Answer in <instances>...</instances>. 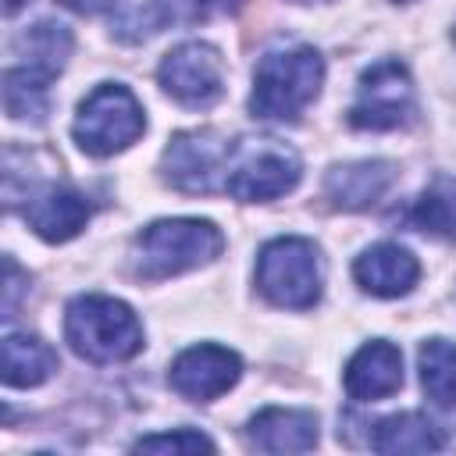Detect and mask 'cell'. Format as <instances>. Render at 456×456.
Returning a JSON list of instances; mask_svg holds the SVG:
<instances>
[{
    "instance_id": "6da1fadb",
    "label": "cell",
    "mask_w": 456,
    "mask_h": 456,
    "mask_svg": "<svg viewBox=\"0 0 456 456\" xmlns=\"http://www.w3.org/2000/svg\"><path fill=\"white\" fill-rule=\"evenodd\" d=\"M324 57L314 46L271 50L253 71L249 110L264 121H296L303 107L321 93Z\"/></svg>"
},
{
    "instance_id": "7a4b0ae2",
    "label": "cell",
    "mask_w": 456,
    "mask_h": 456,
    "mask_svg": "<svg viewBox=\"0 0 456 456\" xmlns=\"http://www.w3.org/2000/svg\"><path fill=\"white\" fill-rule=\"evenodd\" d=\"M64 338L89 363H121L142 349V324L114 296H78L68 303Z\"/></svg>"
},
{
    "instance_id": "3957f363",
    "label": "cell",
    "mask_w": 456,
    "mask_h": 456,
    "mask_svg": "<svg viewBox=\"0 0 456 456\" xmlns=\"http://www.w3.org/2000/svg\"><path fill=\"white\" fill-rule=\"evenodd\" d=\"M221 249H224L221 228L200 217L153 221L135 235L142 278H171V274L203 267L214 256H221Z\"/></svg>"
},
{
    "instance_id": "277c9868",
    "label": "cell",
    "mask_w": 456,
    "mask_h": 456,
    "mask_svg": "<svg viewBox=\"0 0 456 456\" xmlns=\"http://www.w3.org/2000/svg\"><path fill=\"white\" fill-rule=\"evenodd\" d=\"M321 253L310 239H271L256 256V289L285 310H310L321 299Z\"/></svg>"
},
{
    "instance_id": "5b68a950",
    "label": "cell",
    "mask_w": 456,
    "mask_h": 456,
    "mask_svg": "<svg viewBox=\"0 0 456 456\" xmlns=\"http://www.w3.org/2000/svg\"><path fill=\"white\" fill-rule=\"evenodd\" d=\"M146 128V114L142 103L132 96V89L118 86V82H103L96 86L75 114V142L89 153V157H110L121 153L125 146H132Z\"/></svg>"
},
{
    "instance_id": "8992f818",
    "label": "cell",
    "mask_w": 456,
    "mask_h": 456,
    "mask_svg": "<svg viewBox=\"0 0 456 456\" xmlns=\"http://www.w3.org/2000/svg\"><path fill=\"white\" fill-rule=\"evenodd\" d=\"M299 175H303V164L296 150L274 139H242L239 146H232L224 192L242 203H264L292 192Z\"/></svg>"
},
{
    "instance_id": "52a82bcc",
    "label": "cell",
    "mask_w": 456,
    "mask_h": 456,
    "mask_svg": "<svg viewBox=\"0 0 456 456\" xmlns=\"http://www.w3.org/2000/svg\"><path fill=\"white\" fill-rule=\"evenodd\" d=\"M413 114H417L413 82H410V71L399 61H378L360 75L356 100L349 107V125L353 128L388 132V128L410 125Z\"/></svg>"
},
{
    "instance_id": "ba28073f",
    "label": "cell",
    "mask_w": 456,
    "mask_h": 456,
    "mask_svg": "<svg viewBox=\"0 0 456 456\" xmlns=\"http://www.w3.org/2000/svg\"><path fill=\"white\" fill-rule=\"evenodd\" d=\"M160 89L192 110H203L224 96V61L210 43H182L157 68Z\"/></svg>"
},
{
    "instance_id": "9c48e42d",
    "label": "cell",
    "mask_w": 456,
    "mask_h": 456,
    "mask_svg": "<svg viewBox=\"0 0 456 456\" xmlns=\"http://www.w3.org/2000/svg\"><path fill=\"white\" fill-rule=\"evenodd\" d=\"M232 146L217 132H178L164 150V175L178 192H214L224 189Z\"/></svg>"
},
{
    "instance_id": "30bf717a",
    "label": "cell",
    "mask_w": 456,
    "mask_h": 456,
    "mask_svg": "<svg viewBox=\"0 0 456 456\" xmlns=\"http://www.w3.org/2000/svg\"><path fill=\"white\" fill-rule=\"evenodd\" d=\"M239 378H242L239 353L228 346H214V342L189 346L185 353H178V360L167 370L171 388L192 403H210V399L224 395Z\"/></svg>"
},
{
    "instance_id": "8fae6325",
    "label": "cell",
    "mask_w": 456,
    "mask_h": 456,
    "mask_svg": "<svg viewBox=\"0 0 456 456\" xmlns=\"http://www.w3.org/2000/svg\"><path fill=\"white\" fill-rule=\"evenodd\" d=\"M25 221L28 228L46 239V242H68L75 239L86 221H89V203L82 192H75L71 185H61V182H46L39 185L28 203H25Z\"/></svg>"
},
{
    "instance_id": "7c38bea8",
    "label": "cell",
    "mask_w": 456,
    "mask_h": 456,
    "mask_svg": "<svg viewBox=\"0 0 456 456\" xmlns=\"http://www.w3.org/2000/svg\"><path fill=\"white\" fill-rule=\"evenodd\" d=\"M342 385H346L349 399H356V403H374V399L392 395L403 385V353L385 338L360 346L353 353V360L346 363Z\"/></svg>"
},
{
    "instance_id": "4fadbf2b",
    "label": "cell",
    "mask_w": 456,
    "mask_h": 456,
    "mask_svg": "<svg viewBox=\"0 0 456 456\" xmlns=\"http://www.w3.org/2000/svg\"><path fill=\"white\" fill-rule=\"evenodd\" d=\"M353 278L363 292L392 299V296H406L413 289V281L420 278V264L410 249H403L395 242H378L356 256Z\"/></svg>"
},
{
    "instance_id": "5bb4252c",
    "label": "cell",
    "mask_w": 456,
    "mask_h": 456,
    "mask_svg": "<svg viewBox=\"0 0 456 456\" xmlns=\"http://www.w3.org/2000/svg\"><path fill=\"white\" fill-rule=\"evenodd\" d=\"M249 442L264 452H306L317 445V417L310 410L267 406L249 420Z\"/></svg>"
},
{
    "instance_id": "9a60e30c",
    "label": "cell",
    "mask_w": 456,
    "mask_h": 456,
    "mask_svg": "<svg viewBox=\"0 0 456 456\" xmlns=\"http://www.w3.org/2000/svg\"><path fill=\"white\" fill-rule=\"evenodd\" d=\"M395 171L385 160H356V164H338L328 171L324 192L328 200H335V207L342 210H363L370 203H378L388 185H392Z\"/></svg>"
},
{
    "instance_id": "2e32d148",
    "label": "cell",
    "mask_w": 456,
    "mask_h": 456,
    "mask_svg": "<svg viewBox=\"0 0 456 456\" xmlns=\"http://www.w3.org/2000/svg\"><path fill=\"white\" fill-rule=\"evenodd\" d=\"M0 370L7 388H36L57 370V353L36 335H7L0 342Z\"/></svg>"
},
{
    "instance_id": "e0dca14e",
    "label": "cell",
    "mask_w": 456,
    "mask_h": 456,
    "mask_svg": "<svg viewBox=\"0 0 456 456\" xmlns=\"http://www.w3.org/2000/svg\"><path fill=\"white\" fill-rule=\"evenodd\" d=\"M442 445H445L442 431L424 413L385 417L370 435V449L374 452H438Z\"/></svg>"
},
{
    "instance_id": "ac0fdd59",
    "label": "cell",
    "mask_w": 456,
    "mask_h": 456,
    "mask_svg": "<svg viewBox=\"0 0 456 456\" xmlns=\"http://www.w3.org/2000/svg\"><path fill=\"white\" fill-rule=\"evenodd\" d=\"M18 50L25 53L28 68H36V71L53 78L71 57V32L61 21H39L28 32L18 36Z\"/></svg>"
},
{
    "instance_id": "d6986e66",
    "label": "cell",
    "mask_w": 456,
    "mask_h": 456,
    "mask_svg": "<svg viewBox=\"0 0 456 456\" xmlns=\"http://www.w3.org/2000/svg\"><path fill=\"white\" fill-rule=\"evenodd\" d=\"M417 360H420V385L428 399H435L445 410H456V342L428 338Z\"/></svg>"
},
{
    "instance_id": "ffe728a7",
    "label": "cell",
    "mask_w": 456,
    "mask_h": 456,
    "mask_svg": "<svg viewBox=\"0 0 456 456\" xmlns=\"http://www.w3.org/2000/svg\"><path fill=\"white\" fill-rule=\"evenodd\" d=\"M46 89H50V75L21 64V68H7L4 75V107L11 118L25 121V118H43L46 114Z\"/></svg>"
},
{
    "instance_id": "44dd1931",
    "label": "cell",
    "mask_w": 456,
    "mask_h": 456,
    "mask_svg": "<svg viewBox=\"0 0 456 456\" xmlns=\"http://www.w3.org/2000/svg\"><path fill=\"white\" fill-rule=\"evenodd\" d=\"M406 221L428 235H456V185H438L424 192L406 214Z\"/></svg>"
},
{
    "instance_id": "7402d4cb",
    "label": "cell",
    "mask_w": 456,
    "mask_h": 456,
    "mask_svg": "<svg viewBox=\"0 0 456 456\" xmlns=\"http://www.w3.org/2000/svg\"><path fill=\"white\" fill-rule=\"evenodd\" d=\"M135 452H214V442L200 431H164V435H146L135 442Z\"/></svg>"
},
{
    "instance_id": "603a6c76",
    "label": "cell",
    "mask_w": 456,
    "mask_h": 456,
    "mask_svg": "<svg viewBox=\"0 0 456 456\" xmlns=\"http://www.w3.org/2000/svg\"><path fill=\"white\" fill-rule=\"evenodd\" d=\"M68 11H78V14H96L103 7H110V0H61Z\"/></svg>"
},
{
    "instance_id": "cb8c5ba5",
    "label": "cell",
    "mask_w": 456,
    "mask_h": 456,
    "mask_svg": "<svg viewBox=\"0 0 456 456\" xmlns=\"http://www.w3.org/2000/svg\"><path fill=\"white\" fill-rule=\"evenodd\" d=\"M28 0H4V7H7V14H18L21 7H25Z\"/></svg>"
},
{
    "instance_id": "d4e9b609",
    "label": "cell",
    "mask_w": 456,
    "mask_h": 456,
    "mask_svg": "<svg viewBox=\"0 0 456 456\" xmlns=\"http://www.w3.org/2000/svg\"><path fill=\"white\" fill-rule=\"evenodd\" d=\"M299 4H310V0H299Z\"/></svg>"
},
{
    "instance_id": "484cf974",
    "label": "cell",
    "mask_w": 456,
    "mask_h": 456,
    "mask_svg": "<svg viewBox=\"0 0 456 456\" xmlns=\"http://www.w3.org/2000/svg\"><path fill=\"white\" fill-rule=\"evenodd\" d=\"M399 4H410V0H399Z\"/></svg>"
}]
</instances>
